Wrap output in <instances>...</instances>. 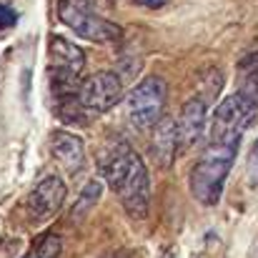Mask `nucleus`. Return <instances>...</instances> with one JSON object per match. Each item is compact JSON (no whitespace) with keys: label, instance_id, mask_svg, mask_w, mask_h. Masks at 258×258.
<instances>
[{"label":"nucleus","instance_id":"obj_1","mask_svg":"<svg viewBox=\"0 0 258 258\" xmlns=\"http://www.w3.org/2000/svg\"><path fill=\"white\" fill-rule=\"evenodd\" d=\"M238 146H223V143H208L206 153L198 158V163L190 171V193L203 206H216L223 196L226 178L236 161Z\"/></svg>","mask_w":258,"mask_h":258},{"label":"nucleus","instance_id":"obj_2","mask_svg":"<svg viewBox=\"0 0 258 258\" xmlns=\"http://www.w3.org/2000/svg\"><path fill=\"white\" fill-rule=\"evenodd\" d=\"M258 110V100L248 95L246 90H238L228 95L213 113V125H211V143H223V146H238L241 136L246 128L253 123Z\"/></svg>","mask_w":258,"mask_h":258},{"label":"nucleus","instance_id":"obj_3","mask_svg":"<svg viewBox=\"0 0 258 258\" xmlns=\"http://www.w3.org/2000/svg\"><path fill=\"white\" fill-rule=\"evenodd\" d=\"M60 20L78 35L93 43H115L123 38V28L95 13V0H58Z\"/></svg>","mask_w":258,"mask_h":258},{"label":"nucleus","instance_id":"obj_4","mask_svg":"<svg viewBox=\"0 0 258 258\" xmlns=\"http://www.w3.org/2000/svg\"><path fill=\"white\" fill-rule=\"evenodd\" d=\"M166 105H168V86L158 76H146L125 98L128 120L138 131L153 128L166 115Z\"/></svg>","mask_w":258,"mask_h":258},{"label":"nucleus","instance_id":"obj_5","mask_svg":"<svg viewBox=\"0 0 258 258\" xmlns=\"http://www.w3.org/2000/svg\"><path fill=\"white\" fill-rule=\"evenodd\" d=\"M123 98V83L113 71H100L81 83V100L90 113H105Z\"/></svg>","mask_w":258,"mask_h":258},{"label":"nucleus","instance_id":"obj_6","mask_svg":"<svg viewBox=\"0 0 258 258\" xmlns=\"http://www.w3.org/2000/svg\"><path fill=\"white\" fill-rule=\"evenodd\" d=\"M138 161H141V156L131 148V143L115 141V143H110V146L103 151V156H100V161H98V168H100L103 180L108 183V188H110L113 193H118V190L123 188L125 178L136 168Z\"/></svg>","mask_w":258,"mask_h":258},{"label":"nucleus","instance_id":"obj_7","mask_svg":"<svg viewBox=\"0 0 258 258\" xmlns=\"http://www.w3.org/2000/svg\"><path fill=\"white\" fill-rule=\"evenodd\" d=\"M66 193H68V185L60 175H45L43 180H38V185L28 196V213L35 221L53 218L60 211V206L66 201Z\"/></svg>","mask_w":258,"mask_h":258},{"label":"nucleus","instance_id":"obj_8","mask_svg":"<svg viewBox=\"0 0 258 258\" xmlns=\"http://www.w3.org/2000/svg\"><path fill=\"white\" fill-rule=\"evenodd\" d=\"M120 198V203L125 206V211L133 218H146L148 213V201H151V178L146 171L143 158L136 163V168L131 171V175L125 178L123 188L115 193Z\"/></svg>","mask_w":258,"mask_h":258},{"label":"nucleus","instance_id":"obj_9","mask_svg":"<svg viewBox=\"0 0 258 258\" xmlns=\"http://www.w3.org/2000/svg\"><path fill=\"white\" fill-rule=\"evenodd\" d=\"M206 118H208V100L201 95H193L190 100L183 103L180 115H178V138L180 148H190L203 138L206 131Z\"/></svg>","mask_w":258,"mask_h":258},{"label":"nucleus","instance_id":"obj_10","mask_svg":"<svg viewBox=\"0 0 258 258\" xmlns=\"http://www.w3.org/2000/svg\"><path fill=\"white\" fill-rule=\"evenodd\" d=\"M180 146L178 138V120H173L171 115H163L156 125H153V136H151V156L161 168H168L173 163V156Z\"/></svg>","mask_w":258,"mask_h":258},{"label":"nucleus","instance_id":"obj_11","mask_svg":"<svg viewBox=\"0 0 258 258\" xmlns=\"http://www.w3.org/2000/svg\"><path fill=\"white\" fill-rule=\"evenodd\" d=\"M50 153L53 158L66 168V171L76 173L86 163V146L78 136L68 133V131H55L50 136Z\"/></svg>","mask_w":258,"mask_h":258},{"label":"nucleus","instance_id":"obj_12","mask_svg":"<svg viewBox=\"0 0 258 258\" xmlns=\"http://www.w3.org/2000/svg\"><path fill=\"white\" fill-rule=\"evenodd\" d=\"M48 55H50V68H55V71L81 76L83 68H86V55H83V50H81L76 43L66 40L63 35H53V38H50Z\"/></svg>","mask_w":258,"mask_h":258},{"label":"nucleus","instance_id":"obj_13","mask_svg":"<svg viewBox=\"0 0 258 258\" xmlns=\"http://www.w3.org/2000/svg\"><path fill=\"white\" fill-rule=\"evenodd\" d=\"M100 196H103V183L100 180H88L83 185V190H81V196H78V201H76V206H73V218L78 221V218L88 216L90 208L100 201Z\"/></svg>","mask_w":258,"mask_h":258},{"label":"nucleus","instance_id":"obj_14","mask_svg":"<svg viewBox=\"0 0 258 258\" xmlns=\"http://www.w3.org/2000/svg\"><path fill=\"white\" fill-rule=\"evenodd\" d=\"M60 238L55 236V233H50V236H43L40 241H38V246H35V256L38 258H58L60 256Z\"/></svg>","mask_w":258,"mask_h":258},{"label":"nucleus","instance_id":"obj_15","mask_svg":"<svg viewBox=\"0 0 258 258\" xmlns=\"http://www.w3.org/2000/svg\"><path fill=\"white\" fill-rule=\"evenodd\" d=\"M248 175H251V183L258 185V141L251 151V158H248Z\"/></svg>","mask_w":258,"mask_h":258},{"label":"nucleus","instance_id":"obj_16","mask_svg":"<svg viewBox=\"0 0 258 258\" xmlns=\"http://www.w3.org/2000/svg\"><path fill=\"white\" fill-rule=\"evenodd\" d=\"M15 20H18L15 10H13V8H8V5H0V28H10Z\"/></svg>","mask_w":258,"mask_h":258},{"label":"nucleus","instance_id":"obj_17","mask_svg":"<svg viewBox=\"0 0 258 258\" xmlns=\"http://www.w3.org/2000/svg\"><path fill=\"white\" fill-rule=\"evenodd\" d=\"M168 0H136V5H141V8H151V10H158V8H163Z\"/></svg>","mask_w":258,"mask_h":258},{"label":"nucleus","instance_id":"obj_18","mask_svg":"<svg viewBox=\"0 0 258 258\" xmlns=\"http://www.w3.org/2000/svg\"><path fill=\"white\" fill-rule=\"evenodd\" d=\"M25 258H38V256H35V253H33V256H25Z\"/></svg>","mask_w":258,"mask_h":258}]
</instances>
